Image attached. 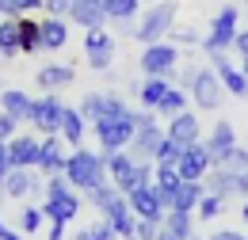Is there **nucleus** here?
I'll return each instance as SVG.
<instances>
[{"instance_id":"f257e3e1","label":"nucleus","mask_w":248,"mask_h":240,"mask_svg":"<svg viewBox=\"0 0 248 240\" xmlns=\"http://www.w3.org/2000/svg\"><path fill=\"white\" fill-rule=\"evenodd\" d=\"M62 176L69 180V187H80L84 195L92 191V187H99V183L107 180V160L99 156V152H88L77 145V152H69L65 156V168Z\"/></svg>"},{"instance_id":"f03ea898","label":"nucleus","mask_w":248,"mask_h":240,"mask_svg":"<svg viewBox=\"0 0 248 240\" xmlns=\"http://www.w3.org/2000/svg\"><path fill=\"white\" fill-rule=\"evenodd\" d=\"M103 160H107V176L115 180V187H119L123 195H130L134 187L153 183V168H149V160H134V156H126L123 149L107 152Z\"/></svg>"},{"instance_id":"7ed1b4c3","label":"nucleus","mask_w":248,"mask_h":240,"mask_svg":"<svg viewBox=\"0 0 248 240\" xmlns=\"http://www.w3.org/2000/svg\"><path fill=\"white\" fill-rule=\"evenodd\" d=\"M138 119H141L138 111L95 119V122H92V130H95V137H99V145H103V152L126 149V145H130V137H134V130H138Z\"/></svg>"},{"instance_id":"20e7f679","label":"nucleus","mask_w":248,"mask_h":240,"mask_svg":"<svg viewBox=\"0 0 248 240\" xmlns=\"http://www.w3.org/2000/svg\"><path fill=\"white\" fill-rule=\"evenodd\" d=\"M176 8H180L176 0H160V4H153V8L138 19L134 38H138V42H145V46H149V42H160L168 30L176 27Z\"/></svg>"},{"instance_id":"39448f33","label":"nucleus","mask_w":248,"mask_h":240,"mask_svg":"<svg viewBox=\"0 0 248 240\" xmlns=\"http://www.w3.org/2000/svg\"><path fill=\"white\" fill-rule=\"evenodd\" d=\"M233 42H237V8L225 4L214 15V23H210V34L202 38V50L206 54H225Z\"/></svg>"},{"instance_id":"423d86ee","label":"nucleus","mask_w":248,"mask_h":240,"mask_svg":"<svg viewBox=\"0 0 248 240\" xmlns=\"http://www.w3.org/2000/svg\"><path fill=\"white\" fill-rule=\"evenodd\" d=\"M176 65H180V50L172 46V42H149L145 46V54H141V73L145 76H172L176 73Z\"/></svg>"},{"instance_id":"0eeeda50","label":"nucleus","mask_w":248,"mask_h":240,"mask_svg":"<svg viewBox=\"0 0 248 240\" xmlns=\"http://www.w3.org/2000/svg\"><path fill=\"white\" fill-rule=\"evenodd\" d=\"M84 54H88V65L95 73L111 69V61H115V34L103 27H88L84 30Z\"/></svg>"},{"instance_id":"6e6552de","label":"nucleus","mask_w":248,"mask_h":240,"mask_svg":"<svg viewBox=\"0 0 248 240\" xmlns=\"http://www.w3.org/2000/svg\"><path fill=\"white\" fill-rule=\"evenodd\" d=\"M164 141V134H160V126L153 122L149 111H141V119H138V130H134V137H130V156L134 160H149L156 152V145Z\"/></svg>"},{"instance_id":"1a4fd4ad","label":"nucleus","mask_w":248,"mask_h":240,"mask_svg":"<svg viewBox=\"0 0 248 240\" xmlns=\"http://www.w3.org/2000/svg\"><path fill=\"white\" fill-rule=\"evenodd\" d=\"M62 111H65V103L50 91V95H42V99H34L31 103V126L38 130V134H58L62 130Z\"/></svg>"},{"instance_id":"9d476101","label":"nucleus","mask_w":248,"mask_h":240,"mask_svg":"<svg viewBox=\"0 0 248 240\" xmlns=\"http://www.w3.org/2000/svg\"><path fill=\"white\" fill-rule=\"evenodd\" d=\"M126 111H130V107H126L119 95H111V91H88V95H84V103H80L84 122L107 119V115H126Z\"/></svg>"},{"instance_id":"9b49d317","label":"nucleus","mask_w":248,"mask_h":240,"mask_svg":"<svg viewBox=\"0 0 248 240\" xmlns=\"http://www.w3.org/2000/svg\"><path fill=\"white\" fill-rule=\"evenodd\" d=\"M191 99L202 107V111H214L221 103V80H217L214 69H199L195 80H191Z\"/></svg>"},{"instance_id":"f8f14e48","label":"nucleus","mask_w":248,"mask_h":240,"mask_svg":"<svg viewBox=\"0 0 248 240\" xmlns=\"http://www.w3.org/2000/svg\"><path fill=\"white\" fill-rule=\"evenodd\" d=\"M126 202H130L134 217L164 221V206H160V195H156V187H153V183H145V187H134V191L126 195Z\"/></svg>"},{"instance_id":"ddd939ff","label":"nucleus","mask_w":248,"mask_h":240,"mask_svg":"<svg viewBox=\"0 0 248 240\" xmlns=\"http://www.w3.org/2000/svg\"><path fill=\"white\" fill-rule=\"evenodd\" d=\"M176 168H180V180H202L206 168H210V152H206V145H202V141L184 145L180 160H176Z\"/></svg>"},{"instance_id":"4468645a","label":"nucleus","mask_w":248,"mask_h":240,"mask_svg":"<svg viewBox=\"0 0 248 240\" xmlns=\"http://www.w3.org/2000/svg\"><path fill=\"white\" fill-rule=\"evenodd\" d=\"M42 213H46L54 225H69V221L80 213V198H77L73 191H62V195H46V202H42Z\"/></svg>"},{"instance_id":"2eb2a0df","label":"nucleus","mask_w":248,"mask_h":240,"mask_svg":"<svg viewBox=\"0 0 248 240\" xmlns=\"http://www.w3.org/2000/svg\"><path fill=\"white\" fill-rule=\"evenodd\" d=\"M210 65H214L217 80H221V88L229 91V95H248V76L241 69H233V61L225 58V54H210Z\"/></svg>"},{"instance_id":"dca6fc26","label":"nucleus","mask_w":248,"mask_h":240,"mask_svg":"<svg viewBox=\"0 0 248 240\" xmlns=\"http://www.w3.org/2000/svg\"><path fill=\"white\" fill-rule=\"evenodd\" d=\"M214 195L221 198H237V195H248V172H229V168H217L214 180L206 183Z\"/></svg>"},{"instance_id":"f3484780","label":"nucleus","mask_w":248,"mask_h":240,"mask_svg":"<svg viewBox=\"0 0 248 240\" xmlns=\"http://www.w3.org/2000/svg\"><path fill=\"white\" fill-rule=\"evenodd\" d=\"M88 198L95 202V210L103 213V217H111V213H119V210L130 206V202H126V195L115 187V183H107V180L99 183V187H92V191H88Z\"/></svg>"},{"instance_id":"a211bd4d","label":"nucleus","mask_w":248,"mask_h":240,"mask_svg":"<svg viewBox=\"0 0 248 240\" xmlns=\"http://www.w3.org/2000/svg\"><path fill=\"white\" fill-rule=\"evenodd\" d=\"M8 160H12V168H34L38 164V137L16 134L8 141Z\"/></svg>"},{"instance_id":"6ab92c4d","label":"nucleus","mask_w":248,"mask_h":240,"mask_svg":"<svg viewBox=\"0 0 248 240\" xmlns=\"http://www.w3.org/2000/svg\"><path fill=\"white\" fill-rule=\"evenodd\" d=\"M69 23H77V27H103L107 23V15H103V4H95V0H69Z\"/></svg>"},{"instance_id":"aec40b11","label":"nucleus","mask_w":248,"mask_h":240,"mask_svg":"<svg viewBox=\"0 0 248 240\" xmlns=\"http://www.w3.org/2000/svg\"><path fill=\"white\" fill-rule=\"evenodd\" d=\"M42 176H58L65 168V152H62V141L50 134L46 141H38V164H34Z\"/></svg>"},{"instance_id":"412c9836","label":"nucleus","mask_w":248,"mask_h":240,"mask_svg":"<svg viewBox=\"0 0 248 240\" xmlns=\"http://www.w3.org/2000/svg\"><path fill=\"white\" fill-rule=\"evenodd\" d=\"M38 38H42V50H62L69 42V23L62 15H46L38 19Z\"/></svg>"},{"instance_id":"4be33fe9","label":"nucleus","mask_w":248,"mask_h":240,"mask_svg":"<svg viewBox=\"0 0 248 240\" xmlns=\"http://www.w3.org/2000/svg\"><path fill=\"white\" fill-rule=\"evenodd\" d=\"M202 195H206L202 180H184L176 191H172L168 210H187V213H195V206H199V198H202Z\"/></svg>"},{"instance_id":"5701e85b","label":"nucleus","mask_w":248,"mask_h":240,"mask_svg":"<svg viewBox=\"0 0 248 240\" xmlns=\"http://www.w3.org/2000/svg\"><path fill=\"white\" fill-rule=\"evenodd\" d=\"M164 134H168L172 141H180V145H195L202 130H199V119H195L191 111H180V115H172V126H168Z\"/></svg>"},{"instance_id":"b1692460","label":"nucleus","mask_w":248,"mask_h":240,"mask_svg":"<svg viewBox=\"0 0 248 240\" xmlns=\"http://www.w3.org/2000/svg\"><path fill=\"white\" fill-rule=\"evenodd\" d=\"M34 187V176H31V168H12L4 180H0V191L8 195V198H23V195H31Z\"/></svg>"},{"instance_id":"393cba45","label":"nucleus","mask_w":248,"mask_h":240,"mask_svg":"<svg viewBox=\"0 0 248 240\" xmlns=\"http://www.w3.org/2000/svg\"><path fill=\"white\" fill-rule=\"evenodd\" d=\"M31 95H27V91H19V88H8L4 91V95H0V111H4V115H12V119H31Z\"/></svg>"},{"instance_id":"a878e982","label":"nucleus","mask_w":248,"mask_h":240,"mask_svg":"<svg viewBox=\"0 0 248 240\" xmlns=\"http://www.w3.org/2000/svg\"><path fill=\"white\" fill-rule=\"evenodd\" d=\"M73 65H42L38 69V88H46V91H58L65 88V84H73Z\"/></svg>"},{"instance_id":"bb28decb","label":"nucleus","mask_w":248,"mask_h":240,"mask_svg":"<svg viewBox=\"0 0 248 240\" xmlns=\"http://www.w3.org/2000/svg\"><path fill=\"white\" fill-rule=\"evenodd\" d=\"M180 168L176 164H156V180H153V187H156V195H160V206L168 210V198H172V191L180 187Z\"/></svg>"},{"instance_id":"cd10ccee","label":"nucleus","mask_w":248,"mask_h":240,"mask_svg":"<svg viewBox=\"0 0 248 240\" xmlns=\"http://www.w3.org/2000/svg\"><path fill=\"white\" fill-rule=\"evenodd\" d=\"M58 134H62L69 145H80V141H84V115H80L77 107H65L62 111V130H58Z\"/></svg>"},{"instance_id":"c85d7f7f","label":"nucleus","mask_w":248,"mask_h":240,"mask_svg":"<svg viewBox=\"0 0 248 240\" xmlns=\"http://www.w3.org/2000/svg\"><path fill=\"white\" fill-rule=\"evenodd\" d=\"M19 54V19L4 15L0 19V58H16Z\"/></svg>"},{"instance_id":"c756f323","label":"nucleus","mask_w":248,"mask_h":240,"mask_svg":"<svg viewBox=\"0 0 248 240\" xmlns=\"http://www.w3.org/2000/svg\"><path fill=\"white\" fill-rule=\"evenodd\" d=\"M16 19H19V54H38L42 50L38 19H31V15H16Z\"/></svg>"},{"instance_id":"7c9ffc66","label":"nucleus","mask_w":248,"mask_h":240,"mask_svg":"<svg viewBox=\"0 0 248 240\" xmlns=\"http://www.w3.org/2000/svg\"><path fill=\"white\" fill-rule=\"evenodd\" d=\"M138 0H103V15L111 19V23H134V15H138Z\"/></svg>"},{"instance_id":"2f4dec72","label":"nucleus","mask_w":248,"mask_h":240,"mask_svg":"<svg viewBox=\"0 0 248 240\" xmlns=\"http://www.w3.org/2000/svg\"><path fill=\"white\" fill-rule=\"evenodd\" d=\"M168 88H172L168 76H149V80L141 84V107H145V111H156V103L168 95Z\"/></svg>"},{"instance_id":"473e14b6","label":"nucleus","mask_w":248,"mask_h":240,"mask_svg":"<svg viewBox=\"0 0 248 240\" xmlns=\"http://www.w3.org/2000/svg\"><path fill=\"white\" fill-rule=\"evenodd\" d=\"M210 164H214V168H229V172H248V149L233 145V149L210 156Z\"/></svg>"},{"instance_id":"72a5a7b5","label":"nucleus","mask_w":248,"mask_h":240,"mask_svg":"<svg viewBox=\"0 0 248 240\" xmlns=\"http://www.w3.org/2000/svg\"><path fill=\"white\" fill-rule=\"evenodd\" d=\"M168 233H176L180 240H191L195 237V229H191V213L187 210H164V221H160Z\"/></svg>"},{"instance_id":"f704fd0d","label":"nucleus","mask_w":248,"mask_h":240,"mask_svg":"<svg viewBox=\"0 0 248 240\" xmlns=\"http://www.w3.org/2000/svg\"><path fill=\"white\" fill-rule=\"evenodd\" d=\"M233 145H237V134H233V126H229V122H217L214 134H210V141H206V152H210V156H217V152L233 149Z\"/></svg>"},{"instance_id":"c9c22d12","label":"nucleus","mask_w":248,"mask_h":240,"mask_svg":"<svg viewBox=\"0 0 248 240\" xmlns=\"http://www.w3.org/2000/svg\"><path fill=\"white\" fill-rule=\"evenodd\" d=\"M107 225L115 229V237H123V240H134V225H138V217H134V210L126 206V210L111 213V217H107Z\"/></svg>"},{"instance_id":"e433bc0d","label":"nucleus","mask_w":248,"mask_h":240,"mask_svg":"<svg viewBox=\"0 0 248 240\" xmlns=\"http://www.w3.org/2000/svg\"><path fill=\"white\" fill-rule=\"evenodd\" d=\"M156 111H160V115H168V119H172V115H180V111H187V91L184 88H168V95L156 103Z\"/></svg>"},{"instance_id":"4c0bfd02","label":"nucleus","mask_w":248,"mask_h":240,"mask_svg":"<svg viewBox=\"0 0 248 240\" xmlns=\"http://www.w3.org/2000/svg\"><path fill=\"white\" fill-rule=\"evenodd\" d=\"M180 152H184V145H180V141H172V137L164 134V141L156 145L153 160H156V164H176V160H180Z\"/></svg>"},{"instance_id":"58836bf2","label":"nucleus","mask_w":248,"mask_h":240,"mask_svg":"<svg viewBox=\"0 0 248 240\" xmlns=\"http://www.w3.org/2000/svg\"><path fill=\"white\" fill-rule=\"evenodd\" d=\"M221 210H225V198H221V195H214V191H210V195H202V198H199V206H195V213H199V217H217Z\"/></svg>"},{"instance_id":"ea45409f","label":"nucleus","mask_w":248,"mask_h":240,"mask_svg":"<svg viewBox=\"0 0 248 240\" xmlns=\"http://www.w3.org/2000/svg\"><path fill=\"white\" fill-rule=\"evenodd\" d=\"M42 221H46V213L34 210V206L19 213V229H23V233H38V229H42Z\"/></svg>"},{"instance_id":"a19ab883","label":"nucleus","mask_w":248,"mask_h":240,"mask_svg":"<svg viewBox=\"0 0 248 240\" xmlns=\"http://www.w3.org/2000/svg\"><path fill=\"white\" fill-rule=\"evenodd\" d=\"M156 233H160V221L138 217V225H134V240H156Z\"/></svg>"},{"instance_id":"79ce46f5","label":"nucleus","mask_w":248,"mask_h":240,"mask_svg":"<svg viewBox=\"0 0 248 240\" xmlns=\"http://www.w3.org/2000/svg\"><path fill=\"white\" fill-rule=\"evenodd\" d=\"M168 34H172L180 46H202V38H199V30H195V27H172Z\"/></svg>"},{"instance_id":"37998d69","label":"nucleus","mask_w":248,"mask_h":240,"mask_svg":"<svg viewBox=\"0 0 248 240\" xmlns=\"http://www.w3.org/2000/svg\"><path fill=\"white\" fill-rule=\"evenodd\" d=\"M16 130H19V119H12V115H4V111H0V141H12V137H16Z\"/></svg>"},{"instance_id":"c03bdc74","label":"nucleus","mask_w":248,"mask_h":240,"mask_svg":"<svg viewBox=\"0 0 248 240\" xmlns=\"http://www.w3.org/2000/svg\"><path fill=\"white\" fill-rule=\"evenodd\" d=\"M42 12H46V15H69V0H42Z\"/></svg>"},{"instance_id":"a18cd8bd","label":"nucleus","mask_w":248,"mask_h":240,"mask_svg":"<svg viewBox=\"0 0 248 240\" xmlns=\"http://www.w3.org/2000/svg\"><path fill=\"white\" fill-rule=\"evenodd\" d=\"M12 8H16V15H31L42 8V0H12Z\"/></svg>"},{"instance_id":"49530a36","label":"nucleus","mask_w":248,"mask_h":240,"mask_svg":"<svg viewBox=\"0 0 248 240\" xmlns=\"http://www.w3.org/2000/svg\"><path fill=\"white\" fill-rule=\"evenodd\" d=\"M233 46L241 50V65H245V76H248V30H237V42Z\"/></svg>"},{"instance_id":"de8ad7c7","label":"nucleus","mask_w":248,"mask_h":240,"mask_svg":"<svg viewBox=\"0 0 248 240\" xmlns=\"http://www.w3.org/2000/svg\"><path fill=\"white\" fill-rule=\"evenodd\" d=\"M92 237H95V240H115V229L107 225V217H103L99 225H92Z\"/></svg>"},{"instance_id":"09e8293b","label":"nucleus","mask_w":248,"mask_h":240,"mask_svg":"<svg viewBox=\"0 0 248 240\" xmlns=\"http://www.w3.org/2000/svg\"><path fill=\"white\" fill-rule=\"evenodd\" d=\"M12 172V160H8V141H0V180Z\"/></svg>"},{"instance_id":"8fccbe9b","label":"nucleus","mask_w":248,"mask_h":240,"mask_svg":"<svg viewBox=\"0 0 248 240\" xmlns=\"http://www.w3.org/2000/svg\"><path fill=\"white\" fill-rule=\"evenodd\" d=\"M210 240H248V237H241V233H233V229H221V233H214Z\"/></svg>"},{"instance_id":"3c124183","label":"nucleus","mask_w":248,"mask_h":240,"mask_svg":"<svg viewBox=\"0 0 248 240\" xmlns=\"http://www.w3.org/2000/svg\"><path fill=\"white\" fill-rule=\"evenodd\" d=\"M65 237V225H50V237L46 240H62Z\"/></svg>"},{"instance_id":"603ef678","label":"nucleus","mask_w":248,"mask_h":240,"mask_svg":"<svg viewBox=\"0 0 248 240\" xmlns=\"http://www.w3.org/2000/svg\"><path fill=\"white\" fill-rule=\"evenodd\" d=\"M0 15H16V8H12V0H0Z\"/></svg>"},{"instance_id":"864d4df0","label":"nucleus","mask_w":248,"mask_h":240,"mask_svg":"<svg viewBox=\"0 0 248 240\" xmlns=\"http://www.w3.org/2000/svg\"><path fill=\"white\" fill-rule=\"evenodd\" d=\"M156 240H180V237H176V233H168V229L160 225V233H156Z\"/></svg>"},{"instance_id":"5fc2aeb1","label":"nucleus","mask_w":248,"mask_h":240,"mask_svg":"<svg viewBox=\"0 0 248 240\" xmlns=\"http://www.w3.org/2000/svg\"><path fill=\"white\" fill-rule=\"evenodd\" d=\"M0 240H23V237H19V233H12V229H4V233H0Z\"/></svg>"},{"instance_id":"6e6d98bb","label":"nucleus","mask_w":248,"mask_h":240,"mask_svg":"<svg viewBox=\"0 0 248 240\" xmlns=\"http://www.w3.org/2000/svg\"><path fill=\"white\" fill-rule=\"evenodd\" d=\"M73 240H95V237H92V229H80V233H77Z\"/></svg>"},{"instance_id":"4d7b16f0","label":"nucleus","mask_w":248,"mask_h":240,"mask_svg":"<svg viewBox=\"0 0 248 240\" xmlns=\"http://www.w3.org/2000/svg\"><path fill=\"white\" fill-rule=\"evenodd\" d=\"M241 217H245V221H248V202H245V213H241Z\"/></svg>"},{"instance_id":"13d9d810","label":"nucleus","mask_w":248,"mask_h":240,"mask_svg":"<svg viewBox=\"0 0 248 240\" xmlns=\"http://www.w3.org/2000/svg\"><path fill=\"white\" fill-rule=\"evenodd\" d=\"M4 229H8V225H4V217H0V233H4Z\"/></svg>"},{"instance_id":"bf43d9fd","label":"nucleus","mask_w":248,"mask_h":240,"mask_svg":"<svg viewBox=\"0 0 248 240\" xmlns=\"http://www.w3.org/2000/svg\"><path fill=\"white\" fill-rule=\"evenodd\" d=\"M95 4H103V0H95Z\"/></svg>"},{"instance_id":"052dcab7","label":"nucleus","mask_w":248,"mask_h":240,"mask_svg":"<svg viewBox=\"0 0 248 240\" xmlns=\"http://www.w3.org/2000/svg\"><path fill=\"white\" fill-rule=\"evenodd\" d=\"M191 240H199V237H191Z\"/></svg>"}]
</instances>
